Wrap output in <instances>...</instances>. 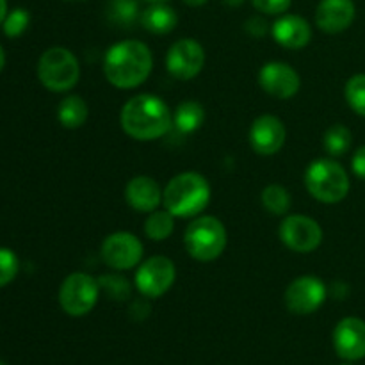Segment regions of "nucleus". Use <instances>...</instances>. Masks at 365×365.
Masks as SVG:
<instances>
[{"label":"nucleus","mask_w":365,"mask_h":365,"mask_svg":"<svg viewBox=\"0 0 365 365\" xmlns=\"http://www.w3.org/2000/svg\"><path fill=\"white\" fill-rule=\"evenodd\" d=\"M121 128L138 141H153L170 132L173 125L170 107L155 95H135L121 109Z\"/></svg>","instance_id":"nucleus-1"},{"label":"nucleus","mask_w":365,"mask_h":365,"mask_svg":"<svg viewBox=\"0 0 365 365\" xmlns=\"http://www.w3.org/2000/svg\"><path fill=\"white\" fill-rule=\"evenodd\" d=\"M153 57L148 46L135 39H127L110 46L103 59L106 78L120 89H134L152 73Z\"/></svg>","instance_id":"nucleus-2"},{"label":"nucleus","mask_w":365,"mask_h":365,"mask_svg":"<svg viewBox=\"0 0 365 365\" xmlns=\"http://www.w3.org/2000/svg\"><path fill=\"white\" fill-rule=\"evenodd\" d=\"M210 185L203 175L185 171L170 180L163 191V203L175 217H195L209 205Z\"/></svg>","instance_id":"nucleus-3"},{"label":"nucleus","mask_w":365,"mask_h":365,"mask_svg":"<svg viewBox=\"0 0 365 365\" xmlns=\"http://www.w3.org/2000/svg\"><path fill=\"white\" fill-rule=\"evenodd\" d=\"M305 185L317 202L339 203L348 196L349 177L337 160L317 159L307 168Z\"/></svg>","instance_id":"nucleus-4"},{"label":"nucleus","mask_w":365,"mask_h":365,"mask_svg":"<svg viewBox=\"0 0 365 365\" xmlns=\"http://www.w3.org/2000/svg\"><path fill=\"white\" fill-rule=\"evenodd\" d=\"M227 228L217 217L200 216L185 228L184 246L200 262H212L227 248Z\"/></svg>","instance_id":"nucleus-5"},{"label":"nucleus","mask_w":365,"mask_h":365,"mask_svg":"<svg viewBox=\"0 0 365 365\" xmlns=\"http://www.w3.org/2000/svg\"><path fill=\"white\" fill-rule=\"evenodd\" d=\"M81 77V66L73 52L63 46H52L38 61V78L53 93L70 91Z\"/></svg>","instance_id":"nucleus-6"},{"label":"nucleus","mask_w":365,"mask_h":365,"mask_svg":"<svg viewBox=\"0 0 365 365\" xmlns=\"http://www.w3.org/2000/svg\"><path fill=\"white\" fill-rule=\"evenodd\" d=\"M100 285L88 273H71L59 289V305L68 316L81 317L91 312L98 302Z\"/></svg>","instance_id":"nucleus-7"},{"label":"nucleus","mask_w":365,"mask_h":365,"mask_svg":"<svg viewBox=\"0 0 365 365\" xmlns=\"http://www.w3.org/2000/svg\"><path fill=\"white\" fill-rule=\"evenodd\" d=\"M177 278L173 260L155 255L139 266L135 273V287L146 298H160L166 294Z\"/></svg>","instance_id":"nucleus-8"},{"label":"nucleus","mask_w":365,"mask_h":365,"mask_svg":"<svg viewBox=\"0 0 365 365\" xmlns=\"http://www.w3.org/2000/svg\"><path fill=\"white\" fill-rule=\"evenodd\" d=\"M278 234H280L282 242L289 250L298 253L314 252L323 242V230H321L319 223L312 217L302 216V214L285 217Z\"/></svg>","instance_id":"nucleus-9"},{"label":"nucleus","mask_w":365,"mask_h":365,"mask_svg":"<svg viewBox=\"0 0 365 365\" xmlns=\"http://www.w3.org/2000/svg\"><path fill=\"white\" fill-rule=\"evenodd\" d=\"M203 64H205V50L196 39H178L168 50L166 68L178 81L195 78L202 71Z\"/></svg>","instance_id":"nucleus-10"},{"label":"nucleus","mask_w":365,"mask_h":365,"mask_svg":"<svg viewBox=\"0 0 365 365\" xmlns=\"http://www.w3.org/2000/svg\"><path fill=\"white\" fill-rule=\"evenodd\" d=\"M102 259L116 271H128L138 266L143 259V245L134 234L116 232L103 239Z\"/></svg>","instance_id":"nucleus-11"},{"label":"nucleus","mask_w":365,"mask_h":365,"mask_svg":"<svg viewBox=\"0 0 365 365\" xmlns=\"http://www.w3.org/2000/svg\"><path fill=\"white\" fill-rule=\"evenodd\" d=\"M324 299H327V285L317 277L296 278L285 291V305L298 316L316 312Z\"/></svg>","instance_id":"nucleus-12"},{"label":"nucleus","mask_w":365,"mask_h":365,"mask_svg":"<svg viewBox=\"0 0 365 365\" xmlns=\"http://www.w3.org/2000/svg\"><path fill=\"white\" fill-rule=\"evenodd\" d=\"M259 84L262 86L267 95L274 96V98L287 100L292 98L299 91L302 78H299L298 71L291 64L274 61V63H267L260 68Z\"/></svg>","instance_id":"nucleus-13"},{"label":"nucleus","mask_w":365,"mask_h":365,"mask_svg":"<svg viewBox=\"0 0 365 365\" xmlns=\"http://www.w3.org/2000/svg\"><path fill=\"white\" fill-rule=\"evenodd\" d=\"M285 125L273 114L257 118L250 128V145L259 155H274L285 143Z\"/></svg>","instance_id":"nucleus-14"},{"label":"nucleus","mask_w":365,"mask_h":365,"mask_svg":"<svg viewBox=\"0 0 365 365\" xmlns=\"http://www.w3.org/2000/svg\"><path fill=\"white\" fill-rule=\"evenodd\" d=\"M334 348L342 360L356 362L365 356V321L344 317L334 330Z\"/></svg>","instance_id":"nucleus-15"},{"label":"nucleus","mask_w":365,"mask_h":365,"mask_svg":"<svg viewBox=\"0 0 365 365\" xmlns=\"http://www.w3.org/2000/svg\"><path fill=\"white\" fill-rule=\"evenodd\" d=\"M355 14L353 0H321L316 9V24L327 34H339L351 27Z\"/></svg>","instance_id":"nucleus-16"},{"label":"nucleus","mask_w":365,"mask_h":365,"mask_svg":"<svg viewBox=\"0 0 365 365\" xmlns=\"http://www.w3.org/2000/svg\"><path fill=\"white\" fill-rule=\"evenodd\" d=\"M271 34H273L274 41L278 45L285 46V48L298 50L303 48L312 39V29L310 24L303 16L298 14H284L278 18L271 27Z\"/></svg>","instance_id":"nucleus-17"},{"label":"nucleus","mask_w":365,"mask_h":365,"mask_svg":"<svg viewBox=\"0 0 365 365\" xmlns=\"http://www.w3.org/2000/svg\"><path fill=\"white\" fill-rule=\"evenodd\" d=\"M125 200L138 212H153L163 202V191H160L157 180L141 175V177H134L127 184Z\"/></svg>","instance_id":"nucleus-18"},{"label":"nucleus","mask_w":365,"mask_h":365,"mask_svg":"<svg viewBox=\"0 0 365 365\" xmlns=\"http://www.w3.org/2000/svg\"><path fill=\"white\" fill-rule=\"evenodd\" d=\"M178 24L175 9L166 4H150L141 13V25L152 34H168Z\"/></svg>","instance_id":"nucleus-19"},{"label":"nucleus","mask_w":365,"mask_h":365,"mask_svg":"<svg viewBox=\"0 0 365 365\" xmlns=\"http://www.w3.org/2000/svg\"><path fill=\"white\" fill-rule=\"evenodd\" d=\"M57 120L64 128H78L88 120V103L82 96L68 95L57 107Z\"/></svg>","instance_id":"nucleus-20"},{"label":"nucleus","mask_w":365,"mask_h":365,"mask_svg":"<svg viewBox=\"0 0 365 365\" xmlns=\"http://www.w3.org/2000/svg\"><path fill=\"white\" fill-rule=\"evenodd\" d=\"M203 120H205V110H203L202 103L192 102V100L182 102L177 107L173 116L175 127L180 132H185V134H191V132L198 130L203 125Z\"/></svg>","instance_id":"nucleus-21"},{"label":"nucleus","mask_w":365,"mask_h":365,"mask_svg":"<svg viewBox=\"0 0 365 365\" xmlns=\"http://www.w3.org/2000/svg\"><path fill=\"white\" fill-rule=\"evenodd\" d=\"M173 214L168 212V210H153V212H150L148 220L145 221V234L152 241H164L173 234Z\"/></svg>","instance_id":"nucleus-22"},{"label":"nucleus","mask_w":365,"mask_h":365,"mask_svg":"<svg viewBox=\"0 0 365 365\" xmlns=\"http://www.w3.org/2000/svg\"><path fill=\"white\" fill-rule=\"evenodd\" d=\"M351 141H353V135L351 130L344 125L337 123V125H331L327 132H324V150H327L330 155L334 157H341L344 153H348V150L351 148Z\"/></svg>","instance_id":"nucleus-23"},{"label":"nucleus","mask_w":365,"mask_h":365,"mask_svg":"<svg viewBox=\"0 0 365 365\" xmlns=\"http://www.w3.org/2000/svg\"><path fill=\"white\" fill-rule=\"evenodd\" d=\"M262 205L267 212L274 216H284L291 209V195L282 185L271 184L262 191Z\"/></svg>","instance_id":"nucleus-24"},{"label":"nucleus","mask_w":365,"mask_h":365,"mask_svg":"<svg viewBox=\"0 0 365 365\" xmlns=\"http://www.w3.org/2000/svg\"><path fill=\"white\" fill-rule=\"evenodd\" d=\"M346 100L356 114L365 118V73L353 75L346 82Z\"/></svg>","instance_id":"nucleus-25"},{"label":"nucleus","mask_w":365,"mask_h":365,"mask_svg":"<svg viewBox=\"0 0 365 365\" xmlns=\"http://www.w3.org/2000/svg\"><path fill=\"white\" fill-rule=\"evenodd\" d=\"M139 16V6L135 0H114L109 6V18L120 25H130Z\"/></svg>","instance_id":"nucleus-26"},{"label":"nucleus","mask_w":365,"mask_h":365,"mask_svg":"<svg viewBox=\"0 0 365 365\" xmlns=\"http://www.w3.org/2000/svg\"><path fill=\"white\" fill-rule=\"evenodd\" d=\"M20 271V260L9 248H0V289L9 285Z\"/></svg>","instance_id":"nucleus-27"},{"label":"nucleus","mask_w":365,"mask_h":365,"mask_svg":"<svg viewBox=\"0 0 365 365\" xmlns=\"http://www.w3.org/2000/svg\"><path fill=\"white\" fill-rule=\"evenodd\" d=\"M29 24H31V14L25 9H14L11 13H7L6 20H4L2 29L4 34L7 38H18V36L24 34L27 31Z\"/></svg>","instance_id":"nucleus-28"},{"label":"nucleus","mask_w":365,"mask_h":365,"mask_svg":"<svg viewBox=\"0 0 365 365\" xmlns=\"http://www.w3.org/2000/svg\"><path fill=\"white\" fill-rule=\"evenodd\" d=\"M98 285L114 299H125L130 294V285L123 277L118 274H106L98 278Z\"/></svg>","instance_id":"nucleus-29"},{"label":"nucleus","mask_w":365,"mask_h":365,"mask_svg":"<svg viewBox=\"0 0 365 365\" xmlns=\"http://www.w3.org/2000/svg\"><path fill=\"white\" fill-rule=\"evenodd\" d=\"M252 4L264 14H282L291 7L292 0H252Z\"/></svg>","instance_id":"nucleus-30"},{"label":"nucleus","mask_w":365,"mask_h":365,"mask_svg":"<svg viewBox=\"0 0 365 365\" xmlns=\"http://www.w3.org/2000/svg\"><path fill=\"white\" fill-rule=\"evenodd\" d=\"M245 31L250 36H253V38H264L267 31H269V27H267V21L262 16H252L246 20Z\"/></svg>","instance_id":"nucleus-31"},{"label":"nucleus","mask_w":365,"mask_h":365,"mask_svg":"<svg viewBox=\"0 0 365 365\" xmlns=\"http://www.w3.org/2000/svg\"><path fill=\"white\" fill-rule=\"evenodd\" d=\"M351 168H353V173H355L356 177L365 180V145L360 146V148L355 152V155H353Z\"/></svg>","instance_id":"nucleus-32"},{"label":"nucleus","mask_w":365,"mask_h":365,"mask_svg":"<svg viewBox=\"0 0 365 365\" xmlns=\"http://www.w3.org/2000/svg\"><path fill=\"white\" fill-rule=\"evenodd\" d=\"M7 16V0H0V25L4 24Z\"/></svg>","instance_id":"nucleus-33"},{"label":"nucleus","mask_w":365,"mask_h":365,"mask_svg":"<svg viewBox=\"0 0 365 365\" xmlns=\"http://www.w3.org/2000/svg\"><path fill=\"white\" fill-rule=\"evenodd\" d=\"M184 2L187 4V6H191V7H198V6H203L207 0H184Z\"/></svg>","instance_id":"nucleus-34"},{"label":"nucleus","mask_w":365,"mask_h":365,"mask_svg":"<svg viewBox=\"0 0 365 365\" xmlns=\"http://www.w3.org/2000/svg\"><path fill=\"white\" fill-rule=\"evenodd\" d=\"M6 66V52H4V46L0 45V71Z\"/></svg>","instance_id":"nucleus-35"},{"label":"nucleus","mask_w":365,"mask_h":365,"mask_svg":"<svg viewBox=\"0 0 365 365\" xmlns=\"http://www.w3.org/2000/svg\"><path fill=\"white\" fill-rule=\"evenodd\" d=\"M223 2L230 7H239L242 2H245V0H223Z\"/></svg>","instance_id":"nucleus-36"},{"label":"nucleus","mask_w":365,"mask_h":365,"mask_svg":"<svg viewBox=\"0 0 365 365\" xmlns=\"http://www.w3.org/2000/svg\"><path fill=\"white\" fill-rule=\"evenodd\" d=\"M145 2H148V4H166L168 0H145Z\"/></svg>","instance_id":"nucleus-37"},{"label":"nucleus","mask_w":365,"mask_h":365,"mask_svg":"<svg viewBox=\"0 0 365 365\" xmlns=\"http://www.w3.org/2000/svg\"><path fill=\"white\" fill-rule=\"evenodd\" d=\"M70 2H81V0H70Z\"/></svg>","instance_id":"nucleus-38"},{"label":"nucleus","mask_w":365,"mask_h":365,"mask_svg":"<svg viewBox=\"0 0 365 365\" xmlns=\"http://www.w3.org/2000/svg\"><path fill=\"white\" fill-rule=\"evenodd\" d=\"M0 365H6V364H4V362H2V360H0Z\"/></svg>","instance_id":"nucleus-39"},{"label":"nucleus","mask_w":365,"mask_h":365,"mask_svg":"<svg viewBox=\"0 0 365 365\" xmlns=\"http://www.w3.org/2000/svg\"><path fill=\"white\" fill-rule=\"evenodd\" d=\"M344 365H348V364H344Z\"/></svg>","instance_id":"nucleus-40"}]
</instances>
